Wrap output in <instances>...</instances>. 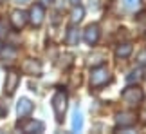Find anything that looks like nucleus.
<instances>
[{"instance_id":"9","label":"nucleus","mask_w":146,"mask_h":134,"mask_svg":"<svg viewBox=\"0 0 146 134\" xmlns=\"http://www.w3.org/2000/svg\"><path fill=\"white\" fill-rule=\"evenodd\" d=\"M83 38H85V42L88 46H94V44L99 40V25L98 24H90L85 31H83Z\"/></svg>"},{"instance_id":"3","label":"nucleus","mask_w":146,"mask_h":134,"mask_svg":"<svg viewBox=\"0 0 146 134\" xmlns=\"http://www.w3.org/2000/svg\"><path fill=\"white\" fill-rule=\"evenodd\" d=\"M52 111H54L58 121L63 120V114L67 111V94H65V91H56V94L52 96Z\"/></svg>"},{"instance_id":"1","label":"nucleus","mask_w":146,"mask_h":134,"mask_svg":"<svg viewBox=\"0 0 146 134\" xmlns=\"http://www.w3.org/2000/svg\"><path fill=\"white\" fill-rule=\"evenodd\" d=\"M121 98H123V102H125L126 105H130V107H137L139 103H143V100H144V92H143V89H141V87H137V85H130V87H126L125 91L121 92Z\"/></svg>"},{"instance_id":"2","label":"nucleus","mask_w":146,"mask_h":134,"mask_svg":"<svg viewBox=\"0 0 146 134\" xmlns=\"http://www.w3.org/2000/svg\"><path fill=\"white\" fill-rule=\"evenodd\" d=\"M112 82V74H110V71L106 69V67H96V69H92V74H90V85L94 89H98V87H103L106 85V83H110Z\"/></svg>"},{"instance_id":"11","label":"nucleus","mask_w":146,"mask_h":134,"mask_svg":"<svg viewBox=\"0 0 146 134\" xmlns=\"http://www.w3.org/2000/svg\"><path fill=\"white\" fill-rule=\"evenodd\" d=\"M24 72H27V74H40L42 72V64L38 62V60H27V62L24 64Z\"/></svg>"},{"instance_id":"22","label":"nucleus","mask_w":146,"mask_h":134,"mask_svg":"<svg viewBox=\"0 0 146 134\" xmlns=\"http://www.w3.org/2000/svg\"><path fill=\"white\" fill-rule=\"evenodd\" d=\"M2 114H4V109H0V118H2Z\"/></svg>"},{"instance_id":"5","label":"nucleus","mask_w":146,"mask_h":134,"mask_svg":"<svg viewBox=\"0 0 146 134\" xmlns=\"http://www.w3.org/2000/svg\"><path fill=\"white\" fill-rule=\"evenodd\" d=\"M135 121H137V116H135V113H132V111H125V113H119L115 116V125L121 127V129L135 125Z\"/></svg>"},{"instance_id":"4","label":"nucleus","mask_w":146,"mask_h":134,"mask_svg":"<svg viewBox=\"0 0 146 134\" xmlns=\"http://www.w3.org/2000/svg\"><path fill=\"white\" fill-rule=\"evenodd\" d=\"M18 85H20V72L16 69H11L7 74H5V83H4L5 94H13Z\"/></svg>"},{"instance_id":"19","label":"nucleus","mask_w":146,"mask_h":134,"mask_svg":"<svg viewBox=\"0 0 146 134\" xmlns=\"http://www.w3.org/2000/svg\"><path fill=\"white\" fill-rule=\"evenodd\" d=\"M69 2H70V4H74V5H76V4H80V2H81V0H69Z\"/></svg>"},{"instance_id":"6","label":"nucleus","mask_w":146,"mask_h":134,"mask_svg":"<svg viewBox=\"0 0 146 134\" xmlns=\"http://www.w3.org/2000/svg\"><path fill=\"white\" fill-rule=\"evenodd\" d=\"M43 16H45V9H43V5H42V4H35V5L31 7V11H29V20H31V24L35 25V27H40L42 22H43Z\"/></svg>"},{"instance_id":"15","label":"nucleus","mask_w":146,"mask_h":134,"mask_svg":"<svg viewBox=\"0 0 146 134\" xmlns=\"http://www.w3.org/2000/svg\"><path fill=\"white\" fill-rule=\"evenodd\" d=\"M83 15H85V11H83V7H80V5L76 4V7L72 9V13H70V22L72 24H80V22L83 20Z\"/></svg>"},{"instance_id":"10","label":"nucleus","mask_w":146,"mask_h":134,"mask_svg":"<svg viewBox=\"0 0 146 134\" xmlns=\"http://www.w3.org/2000/svg\"><path fill=\"white\" fill-rule=\"evenodd\" d=\"M18 127L24 132H43V129H45V125L38 120H27L24 123H18Z\"/></svg>"},{"instance_id":"21","label":"nucleus","mask_w":146,"mask_h":134,"mask_svg":"<svg viewBox=\"0 0 146 134\" xmlns=\"http://www.w3.org/2000/svg\"><path fill=\"white\" fill-rule=\"evenodd\" d=\"M2 49H4V44H2V40H0V53H2Z\"/></svg>"},{"instance_id":"13","label":"nucleus","mask_w":146,"mask_h":134,"mask_svg":"<svg viewBox=\"0 0 146 134\" xmlns=\"http://www.w3.org/2000/svg\"><path fill=\"white\" fill-rule=\"evenodd\" d=\"M65 42H67V46H78V42H80V31L74 27V24H72L69 27V31H67Z\"/></svg>"},{"instance_id":"14","label":"nucleus","mask_w":146,"mask_h":134,"mask_svg":"<svg viewBox=\"0 0 146 134\" xmlns=\"http://www.w3.org/2000/svg\"><path fill=\"white\" fill-rule=\"evenodd\" d=\"M132 44L130 42H125V44H119L115 49V56L117 58H126V56H130L132 54Z\"/></svg>"},{"instance_id":"12","label":"nucleus","mask_w":146,"mask_h":134,"mask_svg":"<svg viewBox=\"0 0 146 134\" xmlns=\"http://www.w3.org/2000/svg\"><path fill=\"white\" fill-rule=\"evenodd\" d=\"M83 129V114L80 109H74V113H72V132H80Z\"/></svg>"},{"instance_id":"8","label":"nucleus","mask_w":146,"mask_h":134,"mask_svg":"<svg viewBox=\"0 0 146 134\" xmlns=\"http://www.w3.org/2000/svg\"><path fill=\"white\" fill-rule=\"evenodd\" d=\"M27 20H29V15H27L25 11L16 9V11L11 13V25H13L15 29H22V27L27 24Z\"/></svg>"},{"instance_id":"16","label":"nucleus","mask_w":146,"mask_h":134,"mask_svg":"<svg viewBox=\"0 0 146 134\" xmlns=\"http://www.w3.org/2000/svg\"><path fill=\"white\" fill-rule=\"evenodd\" d=\"M141 74H143V72H141V69H137V71H132L130 74L126 76V82H128V83H133V82L137 83L139 80H141Z\"/></svg>"},{"instance_id":"20","label":"nucleus","mask_w":146,"mask_h":134,"mask_svg":"<svg viewBox=\"0 0 146 134\" xmlns=\"http://www.w3.org/2000/svg\"><path fill=\"white\" fill-rule=\"evenodd\" d=\"M15 2H18V4H25V2H29V0H15Z\"/></svg>"},{"instance_id":"17","label":"nucleus","mask_w":146,"mask_h":134,"mask_svg":"<svg viewBox=\"0 0 146 134\" xmlns=\"http://www.w3.org/2000/svg\"><path fill=\"white\" fill-rule=\"evenodd\" d=\"M125 5L128 9H135L139 5V0H125Z\"/></svg>"},{"instance_id":"18","label":"nucleus","mask_w":146,"mask_h":134,"mask_svg":"<svg viewBox=\"0 0 146 134\" xmlns=\"http://www.w3.org/2000/svg\"><path fill=\"white\" fill-rule=\"evenodd\" d=\"M139 64H141V65L146 64V51H143L141 54H139Z\"/></svg>"},{"instance_id":"7","label":"nucleus","mask_w":146,"mask_h":134,"mask_svg":"<svg viewBox=\"0 0 146 134\" xmlns=\"http://www.w3.org/2000/svg\"><path fill=\"white\" fill-rule=\"evenodd\" d=\"M33 107H35V105H33L31 100H27V98H20L18 105H16V114H18V118H20V120H25L27 116L33 113Z\"/></svg>"}]
</instances>
